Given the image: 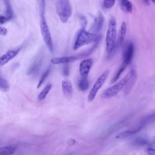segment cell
Wrapping results in <instances>:
<instances>
[{
    "mask_svg": "<svg viewBox=\"0 0 155 155\" xmlns=\"http://www.w3.org/2000/svg\"><path fill=\"white\" fill-rule=\"evenodd\" d=\"M101 36L94 33H90L84 28L81 29L77 35L75 42L73 45V50H77L79 48L100 41Z\"/></svg>",
    "mask_w": 155,
    "mask_h": 155,
    "instance_id": "cell-1",
    "label": "cell"
},
{
    "mask_svg": "<svg viewBox=\"0 0 155 155\" xmlns=\"http://www.w3.org/2000/svg\"><path fill=\"white\" fill-rule=\"evenodd\" d=\"M135 74V70L134 69H131L121 80L107 88L103 93V97L105 98H110L116 96L124 88V87H125L130 78Z\"/></svg>",
    "mask_w": 155,
    "mask_h": 155,
    "instance_id": "cell-2",
    "label": "cell"
},
{
    "mask_svg": "<svg viewBox=\"0 0 155 155\" xmlns=\"http://www.w3.org/2000/svg\"><path fill=\"white\" fill-rule=\"evenodd\" d=\"M117 35L116 21L114 17H111L109 21L108 26L106 33L105 44L107 53H111L115 47Z\"/></svg>",
    "mask_w": 155,
    "mask_h": 155,
    "instance_id": "cell-3",
    "label": "cell"
},
{
    "mask_svg": "<svg viewBox=\"0 0 155 155\" xmlns=\"http://www.w3.org/2000/svg\"><path fill=\"white\" fill-rule=\"evenodd\" d=\"M56 9L61 21L66 23L72 14V8L69 0H58Z\"/></svg>",
    "mask_w": 155,
    "mask_h": 155,
    "instance_id": "cell-4",
    "label": "cell"
},
{
    "mask_svg": "<svg viewBox=\"0 0 155 155\" xmlns=\"http://www.w3.org/2000/svg\"><path fill=\"white\" fill-rule=\"evenodd\" d=\"M40 27H41V32L43 40L44 41L45 45H47L48 50L52 52L53 51V41H52L51 33H50L48 24L47 23L45 16L43 14L41 15Z\"/></svg>",
    "mask_w": 155,
    "mask_h": 155,
    "instance_id": "cell-5",
    "label": "cell"
},
{
    "mask_svg": "<svg viewBox=\"0 0 155 155\" xmlns=\"http://www.w3.org/2000/svg\"><path fill=\"white\" fill-rule=\"evenodd\" d=\"M108 74H109V70H107L104 71L102 73V74L97 78V79L94 84L93 87L91 88V90L90 91L88 94V100L89 102H91L94 99L98 91L100 90V88L105 83Z\"/></svg>",
    "mask_w": 155,
    "mask_h": 155,
    "instance_id": "cell-6",
    "label": "cell"
},
{
    "mask_svg": "<svg viewBox=\"0 0 155 155\" xmlns=\"http://www.w3.org/2000/svg\"><path fill=\"white\" fill-rule=\"evenodd\" d=\"M134 44L131 42L127 45L124 49V51L122 56V65L124 67H127L131 64L134 57Z\"/></svg>",
    "mask_w": 155,
    "mask_h": 155,
    "instance_id": "cell-7",
    "label": "cell"
},
{
    "mask_svg": "<svg viewBox=\"0 0 155 155\" xmlns=\"http://www.w3.org/2000/svg\"><path fill=\"white\" fill-rule=\"evenodd\" d=\"M93 64L91 58L85 59L82 60L79 64V72L82 78H87Z\"/></svg>",
    "mask_w": 155,
    "mask_h": 155,
    "instance_id": "cell-8",
    "label": "cell"
},
{
    "mask_svg": "<svg viewBox=\"0 0 155 155\" xmlns=\"http://www.w3.org/2000/svg\"><path fill=\"white\" fill-rule=\"evenodd\" d=\"M104 22V18L102 13L101 12H99L94 18L93 22L91 26V31L93 33H96L99 32L102 28Z\"/></svg>",
    "mask_w": 155,
    "mask_h": 155,
    "instance_id": "cell-9",
    "label": "cell"
},
{
    "mask_svg": "<svg viewBox=\"0 0 155 155\" xmlns=\"http://www.w3.org/2000/svg\"><path fill=\"white\" fill-rule=\"evenodd\" d=\"M19 49L10 50L0 57V66H3L14 58L19 53Z\"/></svg>",
    "mask_w": 155,
    "mask_h": 155,
    "instance_id": "cell-10",
    "label": "cell"
},
{
    "mask_svg": "<svg viewBox=\"0 0 155 155\" xmlns=\"http://www.w3.org/2000/svg\"><path fill=\"white\" fill-rule=\"evenodd\" d=\"M78 59V56H62L54 58L51 59V62L53 64H67L68 62H73Z\"/></svg>",
    "mask_w": 155,
    "mask_h": 155,
    "instance_id": "cell-11",
    "label": "cell"
},
{
    "mask_svg": "<svg viewBox=\"0 0 155 155\" xmlns=\"http://www.w3.org/2000/svg\"><path fill=\"white\" fill-rule=\"evenodd\" d=\"M62 88L63 93L66 97H71L73 93V86L69 79H65L62 82Z\"/></svg>",
    "mask_w": 155,
    "mask_h": 155,
    "instance_id": "cell-12",
    "label": "cell"
},
{
    "mask_svg": "<svg viewBox=\"0 0 155 155\" xmlns=\"http://www.w3.org/2000/svg\"><path fill=\"white\" fill-rule=\"evenodd\" d=\"M127 33V25L125 22H122L118 33V38H117V45H121L124 41V38L125 37Z\"/></svg>",
    "mask_w": 155,
    "mask_h": 155,
    "instance_id": "cell-13",
    "label": "cell"
},
{
    "mask_svg": "<svg viewBox=\"0 0 155 155\" xmlns=\"http://www.w3.org/2000/svg\"><path fill=\"white\" fill-rule=\"evenodd\" d=\"M120 7L122 10L126 13H130L133 10V5L129 0H120Z\"/></svg>",
    "mask_w": 155,
    "mask_h": 155,
    "instance_id": "cell-14",
    "label": "cell"
},
{
    "mask_svg": "<svg viewBox=\"0 0 155 155\" xmlns=\"http://www.w3.org/2000/svg\"><path fill=\"white\" fill-rule=\"evenodd\" d=\"M4 5L5 6V16L10 21L13 16V12L10 0H3Z\"/></svg>",
    "mask_w": 155,
    "mask_h": 155,
    "instance_id": "cell-15",
    "label": "cell"
},
{
    "mask_svg": "<svg viewBox=\"0 0 155 155\" xmlns=\"http://www.w3.org/2000/svg\"><path fill=\"white\" fill-rule=\"evenodd\" d=\"M16 150L14 146H5L0 148V154L9 155L13 154Z\"/></svg>",
    "mask_w": 155,
    "mask_h": 155,
    "instance_id": "cell-16",
    "label": "cell"
},
{
    "mask_svg": "<svg viewBox=\"0 0 155 155\" xmlns=\"http://www.w3.org/2000/svg\"><path fill=\"white\" fill-rule=\"evenodd\" d=\"M51 87H52V85L51 84H48L45 87V88L41 91V93L39 94V95L38 96V99H39V101H43L44 99H45L47 95L50 91Z\"/></svg>",
    "mask_w": 155,
    "mask_h": 155,
    "instance_id": "cell-17",
    "label": "cell"
},
{
    "mask_svg": "<svg viewBox=\"0 0 155 155\" xmlns=\"http://www.w3.org/2000/svg\"><path fill=\"white\" fill-rule=\"evenodd\" d=\"M78 87L81 91H86L89 87V82L87 78H82L78 82Z\"/></svg>",
    "mask_w": 155,
    "mask_h": 155,
    "instance_id": "cell-18",
    "label": "cell"
},
{
    "mask_svg": "<svg viewBox=\"0 0 155 155\" xmlns=\"http://www.w3.org/2000/svg\"><path fill=\"white\" fill-rule=\"evenodd\" d=\"M10 84L8 81L0 76V90L3 92H7L10 90Z\"/></svg>",
    "mask_w": 155,
    "mask_h": 155,
    "instance_id": "cell-19",
    "label": "cell"
},
{
    "mask_svg": "<svg viewBox=\"0 0 155 155\" xmlns=\"http://www.w3.org/2000/svg\"><path fill=\"white\" fill-rule=\"evenodd\" d=\"M50 70H51V68H47L44 72V73L42 74V75L41 76L39 81V82H38V84L37 85V88H39L42 85V84L44 83V82L45 81V79H47V78L48 77V76L49 75L50 73Z\"/></svg>",
    "mask_w": 155,
    "mask_h": 155,
    "instance_id": "cell-20",
    "label": "cell"
},
{
    "mask_svg": "<svg viewBox=\"0 0 155 155\" xmlns=\"http://www.w3.org/2000/svg\"><path fill=\"white\" fill-rule=\"evenodd\" d=\"M125 67H123L122 65H120V67L119 68L118 70H117V72L116 73L115 75H114V77L113 78V79H112V80H111V82H116V81H117L118 79L119 78V77L120 76V75L122 74V72L125 70Z\"/></svg>",
    "mask_w": 155,
    "mask_h": 155,
    "instance_id": "cell-21",
    "label": "cell"
},
{
    "mask_svg": "<svg viewBox=\"0 0 155 155\" xmlns=\"http://www.w3.org/2000/svg\"><path fill=\"white\" fill-rule=\"evenodd\" d=\"M116 0H104L103 1V7L105 9L111 8L115 3Z\"/></svg>",
    "mask_w": 155,
    "mask_h": 155,
    "instance_id": "cell-22",
    "label": "cell"
},
{
    "mask_svg": "<svg viewBox=\"0 0 155 155\" xmlns=\"http://www.w3.org/2000/svg\"><path fill=\"white\" fill-rule=\"evenodd\" d=\"M8 21V18L5 15H0V24H4Z\"/></svg>",
    "mask_w": 155,
    "mask_h": 155,
    "instance_id": "cell-23",
    "label": "cell"
},
{
    "mask_svg": "<svg viewBox=\"0 0 155 155\" xmlns=\"http://www.w3.org/2000/svg\"><path fill=\"white\" fill-rule=\"evenodd\" d=\"M63 74L65 76H68L69 74V68H68V66L67 65H64V68H63Z\"/></svg>",
    "mask_w": 155,
    "mask_h": 155,
    "instance_id": "cell-24",
    "label": "cell"
},
{
    "mask_svg": "<svg viewBox=\"0 0 155 155\" xmlns=\"http://www.w3.org/2000/svg\"><path fill=\"white\" fill-rule=\"evenodd\" d=\"M7 33V30L5 27H2L0 26V35H6Z\"/></svg>",
    "mask_w": 155,
    "mask_h": 155,
    "instance_id": "cell-25",
    "label": "cell"
},
{
    "mask_svg": "<svg viewBox=\"0 0 155 155\" xmlns=\"http://www.w3.org/2000/svg\"><path fill=\"white\" fill-rule=\"evenodd\" d=\"M147 153L150 155H155V149L153 148H148L147 150Z\"/></svg>",
    "mask_w": 155,
    "mask_h": 155,
    "instance_id": "cell-26",
    "label": "cell"
},
{
    "mask_svg": "<svg viewBox=\"0 0 155 155\" xmlns=\"http://www.w3.org/2000/svg\"><path fill=\"white\" fill-rule=\"evenodd\" d=\"M143 1V3L146 5H149L150 4V0H142Z\"/></svg>",
    "mask_w": 155,
    "mask_h": 155,
    "instance_id": "cell-27",
    "label": "cell"
},
{
    "mask_svg": "<svg viewBox=\"0 0 155 155\" xmlns=\"http://www.w3.org/2000/svg\"><path fill=\"white\" fill-rule=\"evenodd\" d=\"M153 142H154V143H155V137H154V139H153Z\"/></svg>",
    "mask_w": 155,
    "mask_h": 155,
    "instance_id": "cell-28",
    "label": "cell"
},
{
    "mask_svg": "<svg viewBox=\"0 0 155 155\" xmlns=\"http://www.w3.org/2000/svg\"><path fill=\"white\" fill-rule=\"evenodd\" d=\"M151 1L153 2H154V3L155 4V0H151Z\"/></svg>",
    "mask_w": 155,
    "mask_h": 155,
    "instance_id": "cell-29",
    "label": "cell"
}]
</instances>
